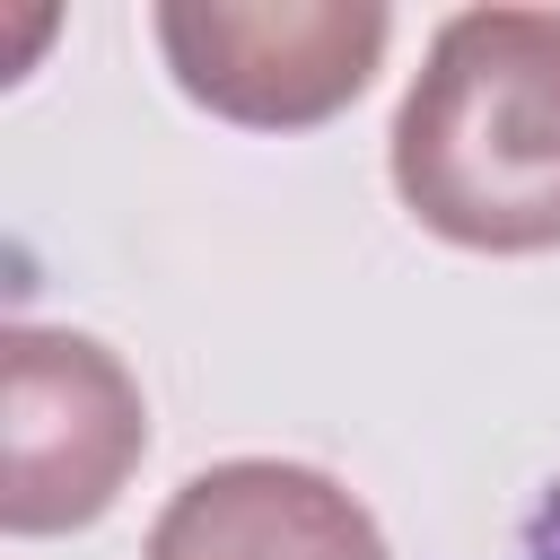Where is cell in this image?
Masks as SVG:
<instances>
[{
	"label": "cell",
	"mask_w": 560,
	"mask_h": 560,
	"mask_svg": "<svg viewBox=\"0 0 560 560\" xmlns=\"http://www.w3.org/2000/svg\"><path fill=\"white\" fill-rule=\"evenodd\" d=\"M402 210L464 254L560 245V9H464L394 114Z\"/></svg>",
	"instance_id": "obj_1"
},
{
	"label": "cell",
	"mask_w": 560,
	"mask_h": 560,
	"mask_svg": "<svg viewBox=\"0 0 560 560\" xmlns=\"http://www.w3.org/2000/svg\"><path fill=\"white\" fill-rule=\"evenodd\" d=\"M140 455H149V402L131 368L88 332L9 324L0 341V525L79 534L122 499Z\"/></svg>",
	"instance_id": "obj_2"
},
{
	"label": "cell",
	"mask_w": 560,
	"mask_h": 560,
	"mask_svg": "<svg viewBox=\"0 0 560 560\" xmlns=\"http://www.w3.org/2000/svg\"><path fill=\"white\" fill-rule=\"evenodd\" d=\"M394 18L376 0H166L158 44L192 105L245 131H306L341 114L376 61Z\"/></svg>",
	"instance_id": "obj_3"
},
{
	"label": "cell",
	"mask_w": 560,
	"mask_h": 560,
	"mask_svg": "<svg viewBox=\"0 0 560 560\" xmlns=\"http://www.w3.org/2000/svg\"><path fill=\"white\" fill-rule=\"evenodd\" d=\"M149 560H394V551L332 472L289 455H236L192 472L158 508Z\"/></svg>",
	"instance_id": "obj_4"
}]
</instances>
